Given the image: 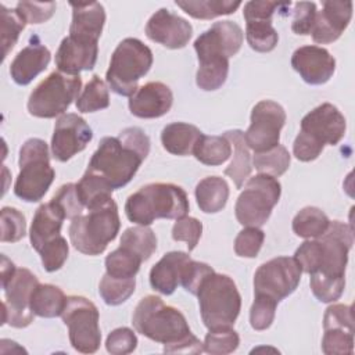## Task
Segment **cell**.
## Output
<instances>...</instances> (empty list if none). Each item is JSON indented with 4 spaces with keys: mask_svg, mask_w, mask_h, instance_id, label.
<instances>
[{
    "mask_svg": "<svg viewBox=\"0 0 355 355\" xmlns=\"http://www.w3.org/2000/svg\"><path fill=\"white\" fill-rule=\"evenodd\" d=\"M150 153V139L137 126L125 128L118 136L103 137L87 165L112 190L126 186Z\"/></svg>",
    "mask_w": 355,
    "mask_h": 355,
    "instance_id": "1",
    "label": "cell"
},
{
    "mask_svg": "<svg viewBox=\"0 0 355 355\" xmlns=\"http://www.w3.org/2000/svg\"><path fill=\"white\" fill-rule=\"evenodd\" d=\"M189 211L186 191L173 183H150L130 194L125 214L133 223L148 226L158 218L180 219Z\"/></svg>",
    "mask_w": 355,
    "mask_h": 355,
    "instance_id": "2",
    "label": "cell"
},
{
    "mask_svg": "<svg viewBox=\"0 0 355 355\" xmlns=\"http://www.w3.org/2000/svg\"><path fill=\"white\" fill-rule=\"evenodd\" d=\"M347 122L338 108L323 103L301 119V129L293 144V154L302 162L316 159L326 144L336 146L344 137Z\"/></svg>",
    "mask_w": 355,
    "mask_h": 355,
    "instance_id": "3",
    "label": "cell"
},
{
    "mask_svg": "<svg viewBox=\"0 0 355 355\" xmlns=\"http://www.w3.org/2000/svg\"><path fill=\"white\" fill-rule=\"evenodd\" d=\"M133 327L144 337L164 344V349L191 334L184 315L166 305L157 295H146L136 305L132 316Z\"/></svg>",
    "mask_w": 355,
    "mask_h": 355,
    "instance_id": "4",
    "label": "cell"
},
{
    "mask_svg": "<svg viewBox=\"0 0 355 355\" xmlns=\"http://www.w3.org/2000/svg\"><path fill=\"white\" fill-rule=\"evenodd\" d=\"M121 227L118 205L110 198L73 218L69 225L72 245L85 255H100L105 251Z\"/></svg>",
    "mask_w": 355,
    "mask_h": 355,
    "instance_id": "5",
    "label": "cell"
},
{
    "mask_svg": "<svg viewBox=\"0 0 355 355\" xmlns=\"http://www.w3.org/2000/svg\"><path fill=\"white\" fill-rule=\"evenodd\" d=\"M201 319L208 330L232 327L240 313L241 297L227 275L214 272L197 291Z\"/></svg>",
    "mask_w": 355,
    "mask_h": 355,
    "instance_id": "6",
    "label": "cell"
},
{
    "mask_svg": "<svg viewBox=\"0 0 355 355\" xmlns=\"http://www.w3.org/2000/svg\"><path fill=\"white\" fill-rule=\"evenodd\" d=\"M19 173L14 193L26 202L40 201L50 189L55 172L50 165L49 147L42 139H28L19 148Z\"/></svg>",
    "mask_w": 355,
    "mask_h": 355,
    "instance_id": "7",
    "label": "cell"
},
{
    "mask_svg": "<svg viewBox=\"0 0 355 355\" xmlns=\"http://www.w3.org/2000/svg\"><path fill=\"white\" fill-rule=\"evenodd\" d=\"M153 65V51L135 37L123 39L112 53L105 80L112 92L130 97L139 87V80Z\"/></svg>",
    "mask_w": 355,
    "mask_h": 355,
    "instance_id": "8",
    "label": "cell"
},
{
    "mask_svg": "<svg viewBox=\"0 0 355 355\" xmlns=\"http://www.w3.org/2000/svg\"><path fill=\"white\" fill-rule=\"evenodd\" d=\"M280 194L282 186L276 178L265 173L250 178L236 201V219L245 227H261L268 222Z\"/></svg>",
    "mask_w": 355,
    "mask_h": 355,
    "instance_id": "9",
    "label": "cell"
},
{
    "mask_svg": "<svg viewBox=\"0 0 355 355\" xmlns=\"http://www.w3.org/2000/svg\"><path fill=\"white\" fill-rule=\"evenodd\" d=\"M80 87L79 75L54 71L32 90L28 98V111L36 118H55L64 114L78 98Z\"/></svg>",
    "mask_w": 355,
    "mask_h": 355,
    "instance_id": "10",
    "label": "cell"
},
{
    "mask_svg": "<svg viewBox=\"0 0 355 355\" xmlns=\"http://www.w3.org/2000/svg\"><path fill=\"white\" fill-rule=\"evenodd\" d=\"M61 318L68 327L69 341L73 349L82 354H93L100 348V315L97 306L90 300L82 295L67 297Z\"/></svg>",
    "mask_w": 355,
    "mask_h": 355,
    "instance_id": "11",
    "label": "cell"
},
{
    "mask_svg": "<svg viewBox=\"0 0 355 355\" xmlns=\"http://www.w3.org/2000/svg\"><path fill=\"white\" fill-rule=\"evenodd\" d=\"M37 286V277L25 268H17L10 279L1 283L4 290L3 324L21 329L33 322L35 313L31 309V298Z\"/></svg>",
    "mask_w": 355,
    "mask_h": 355,
    "instance_id": "12",
    "label": "cell"
},
{
    "mask_svg": "<svg viewBox=\"0 0 355 355\" xmlns=\"http://www.w3.org/2000/svg\"><path fill=\"white\" fill-rule=\"evenodd\" d=\"M301 268L294 258L277 257L262 263L254 275V294L276 302L288 297L300 284Z\"/></svg>",
    "mask_w": 355,
    "mask_h": 355,
    "instance_id": "13",
    "label": "cell"
},
{
    "mask_svg": "<svg viewBox=\"0 0 355 355\" xmlns=\"http://www.w3.org/2000/svg\"><path fill=\"white\" fill-rule=\"evenodd\" d=\"M284 108L272 100L257 103L251 111V123L244 132L248 148L255 153H265L280 141V130L286 123Z\"/></svg>",
    "mask_w": 355,
    "mask_h": 355,
    "instance_id": "14",
    "label": "cell"
},
{
    "mask_svg": "<svg viewBox=\"0 0 355 355\" xmlns=\"http://www.w3.org/2000/svg\"><path fill=\"white\" fill-rule=\"evenodd\" d=\"M243 29L233 21L215 22L194 40L198 64L229 61L241 49Z\"/></svg>",
    "mask_w": 355,
    "mask_h": 355,
    "instance_id": "15",
    "label": "cell"
},
{
    "mask_svg": "<svg viewBox=\"0 0 355 355\" xmlns=\"http://www.w3.org/2000/svg\"><path fill=\"white\" fill-rule=\"evenodd\" d=\"M322 351L326 355H351L354 352L352 306L330 305L323 316Z\"/></svg>",
    "mask_w": 355,
    "mask_h": 355,
    "instance_id": "16",
    "label": "cell"
},
{
    "mask_svg": "<svg viewBox=\"0 0 355 355\" xmlns=\"http://www.w3.org/2000/svg\"><path fill=\"white\" fill-rule=\"evenodd\" d=\"M92 139V128L82 116L72 112L62 114L55 122L51 137L53 157L60 162H65L83 151Z\"/></svg>",
    "mask_w": 355,
    "mask_h": 355,
    "instance_id": "17",
    "label": "cell"
},
{
    "mask_svg": "<svg viewBox=\"0 0 355 355\" xmlns=\"http://www.w3.org/2000/svg\"><path fill=\"white\" fill-rule=\"evenodd\" d=\"M146 35L150 40L164 47L182 49L189 43L193 35V26L189 21L169 10L159 8L147 21Z\"/></svg>",
    "mask_w": 355,
    "mask_h": 355,
    "instance_id": "18",
    "label": "cell"
},
{
    "mask_svg": "<svg viewBox=\"0 0 355 355\" xmlns=\"http://www.w3.org/2000/svg\"><path fill=\"white\" fill-rule=\"evenodd\" d=\"M291 67L309 85L326 83L336 71L334 57L323 47L302 46L291 57Z\"/></svg>",
    "mask_w": 355,
    "mask_h": 355,
    "instance_id": "19",
    "label": "cell"
},
{
    "mask_svg": "<svg viewBox=\"0 0 355 355\" xmlns=\"http://www.w3.org/2000/svg\"><path fill=\"white\" fill-rule=\"evenodd\" d=\"M98 44L96 40L67 36L55 53V65L60 72L79 75L80 71L93 69L97 61Z\"/></svg>",
    "mask_w": 355,
    "mask_h": 355,
    "instance_id": "20",
    "label": "cell"
},
{
    "mask_svg": "<svg viewBox=\"0 0 355 355\" xmlns=\"http://www.w3.org/2000/svg\"><path fill=\"white\" fill-rule=\"evenodd\" d=\"M322 7L311 35L315 43L327 44L336 42L347 29L352 18V1H322Z\"/></svg>",
    "mask_w": 355,
    "mask_h": 355,
    "instance_id": "21",
    "label": "cell"
},
{
    "mask_svg": "<svg viewBox=\"0 0 355 355\" xmlns=\"http://www.w3.org/2000/svg\"><path fill=\"white\" fill-rule=\"evenodd\" d=\"M173 103L169 86L162 82H148L129 97V110L137 118L151 119L165 115Z\"/></svg>",
    "mask_w": 355,
    "mask_h": 355,
    "instance_id": "22",
    "label": "cell"
},
{
    "mask_svg": "<svg viewBox=\"0 0 355 355\" xmlns=\"http://www.w3.org/2000/svg\"><path fill=\"white\" fill-rule=\"evenodd\" d=\"M51 60L50 50L40 43H31L24 47L10 65V75L17 85H29Z\"/></svg>",
    "mask_w": 355,
    "mask_h": 355,
    "instance_id": "23",
    "label": "cell"
},
{
    "mask_svg": "<svg viewBox=\"0 0 355 355\" xmlns=\"http://www.w3.org/2000/svg\"><path fill=\"white\" fill-rule=\"evenodd\" d=\"M72 7V22L69 36L98 42L105 24V11L103 4L90 3H69Z\"/></svg>",
    "mask_w": 355,
    "mask_h": 355,
    "instance_id": "24",
    "label": "cell"
},
{
    "mask_svg": "<svg viewBox=\"0 0 355 355\" xmlns=\"http://www.w3.org/2000/svg\"><path fill=\"white\" fill-rule=\"evenodd\" d=\"M189 259L190 255L183 251H171L165 254L150 270L151 287L164 295H171L178 284H180L182 270Z\"/></svg>",
    "mask_w": 355,
    "mask_h": 355,
    "instance_id": "25",
    "label": "cell"
},
{
    "mask_svg": "<svg viewBox=\"0 0 355 355\" xmlns=\"http://www.w3.org/2000/svg\"><path fill=\"white\" fill-rule=\"evenodd\" d=\"M64 219H67L64 212L53 200L42 204L36 209L29 230V239L37 252L49 240L60 234Z\"/></svg>",
    "mask_w": 355,
    "mask_h": 355,
    "instance_id": "26",
    "label": "cell"
},
{
    "mask_svg": "<svg viewBox=\"0 0 355 355\" xmlns=\"http://www.w3.org/2000/svg\"><path fill=\"white\" fill-rule=\"evenodd\" d=\"M201 130L186 122H173L161 132L162 147L173 155L193 154V148L201 136Z\"/></svg>",
    "mask_w": 355,
    "mask_h": 355,
    "instance_id": "27",
    "label": "cell"
},
{
    "mask_svg": "<svg viewBox=\"0 0 355 355\" xmlns=\"http://www.w3.org/2000/svg\"><path fill=\"white\" fill-rule=\"evenodd\" d=\"M223 136L230 141L233 150V159L223 173L233 180L237 189H241L244 180L250 176L252 169L251 154L244 140V132H241L240 129H233L225 132Z\"/></svg>",
    "mask_w": 355,
    "mask_h": 355,
    "instance_id": "28",
    "label": "cell"
},
{
    "mask_svg": "<svg viewBox=\"0 0 355 355\" xmlns=\"http://www.w3.org/2000/svg\"><path fill=\"white\" fill-rule=\"evenodd\" d=\"M229 198V184L223 178L207 176L196 186V200L205 214L222 211Z\"/></svg>",
    "mask_w": 355,
    "mask_h": 355,
    "instance_id": "29",
    "label": "cell"
},
{
    "mask_svg": "<svg viewBox=\"0 0 355 355\" xmlns=\"http://www.w3.org/2000/svg\"><path fill=\"white\" fill-rule=\"evenodd\" d=\"M67 304L64 291L54 284H40L33 290L31 309L40 318L61 316Z\"/></svg>",
    "mask_w": 355,
    "mask_h": 355,
    "instance_id": "30",
    "label": "cell"
},
{
    "mask_svg": "<svg viewBox=\"0 0 355 355\" xmlns=\"http://www.w3.org/2000/svg\"><path fill=\"white\" fill-rule=\"evenodd\" d=\"M193 155L204 165H222L232 155V144L225 136L201 135L193 148Z\"/></svg>",
    "mask_w": 355,
    "mask_h": 355,
    "instance_id": "31",
    "label": "cell"
},
{
    "mask_svg": "<svg viewBox=\"0 0 355 355\" xmlns=\"http://www.w3.org/2000/svg\"><path fill=\"white\" fill-rule=\"evenodd\" d=\"M330 220L327 215L316 207L302 208L293 219V232L298 237L318 239L329 227Z\"/></svg>",
    "mask_w": 355,
    "mask_h": 355,
    "instance_id": "32",
    "label": "cell"
},
{
    "mask_svg": "<svg viewBox=\"0 0 355 355\" xmlns=\"http://www.w3.org/2000/svg\"><path fill=\"white\" fill-rule=\"evenodd\" d=\"M176 6L186 14L197 19H212L220 15H229L234 12L241 3L229 0H200V1H183L176 0Z\"/></svg>",
    "mask_w": 355,
    "mask_h": 355,
    "instance_id": "33",
    "label": "cell"
},
{
    "mask_svg": "<svg viewBox=\"0 0 355 355\" xmlns=\"http://www.w3.org/2000/svg\"><path fill=\"white\" fill-rule=\"evenodd\" d=\"M143 259L133 251L119 245L105 258V273L118 279H132L137 275Z\"/></svg>",
    "mask_w": 355,
    "mask_h": 355,
    "instance_id": "34",
    "label": "cell"
},
{
    "mask_svg": "<svg viewBox=\"0 0 355 355\" xmlns=\"http://www.w3.org/2000/svg\"><path fill=\"white\" fill-rule=\"evenodd\" d=\"M76 191L82 204L87 209L112 198L114 190L100 176L86 171L76 183Z\"/></svg>",
    "mask_w": 355,
    "mask_h": 355,
    "instance_id": "35",
    "label": "cell"
},
{
    "mask_svg": "<svg viewBox=\"0 0 355 355\" xmlns=\"http://www.w3.org/2000/svg\"><path fill=\"white\" fill-rule=\"evenodd\" d=\"M121 245L133 251L143 261H147L157 250L155 233L148 226L128 227L121 237Z\"/></svg>",
    "mask_w": 355,
    "mask_h": 355,
    "instance_id": "36",
    "label": "cell"
},
{
    "mask_svg": "<svg viewBox=\"0 0 355 355\" xmlns=\"http://www.w3.org/2000/svg\"><path fill=\"white\" fill-rule=\"evenodd\" d=\"M245 39L252 50L268 53L276 47L279 35L272 25V19L250 21L245 22Z\"/></svg>",
    "mask_w": 355,
    "mask_h": 355,
    "instance_id": "37",
    "label": "cell"
},
{
    "mask_svg": "<svg viewBox=\"0 0 355 355\" xmlns=\"http://www.w3.org/2000/svg\"><path fill=\"white\" fill-rule=\"evenodd\" d=\"M110 105V94L104 80L94 75L76 98V110L79 112H94Z\"/></svg>",
    "mask_w": 355,
    "mask_h": 355,
    "instance_id": "38",
    "label": "cell"
},
{
    "mask_svg": "<svg viewBox=\"0 0 355 355\" xmlns=\"http://www.w3.org/2000/svg\"><path fill=\"white\" fill-rule=\"evenodd\" d=\"M291 157L287 148L282 144H277L269 151L255 153L252 157V165L259 173H265L273 178L282 176L290 166Z\"/></svg>",
    "mask_w": 355,
    "mask_h": 355,
    "instance_id": "39",
    "label": "cell"
},
{
    "mask_svg": "<svg viewBox=\"0 0 355 355\" xmlns=\"http://www.w3.org/2000/svg\"><path fill=\"white\" fill-rule=\"evenodd\" d=\"M136 287V279H118L104 275L98 284V293L107 305H119L125 302Z\"/></svg>",
    "mask_w": 355,
    "mask_h": 355,
    "instance_id": "40",
    "label": "cell"
},
{
    "mask_svg": "<svg viewBox=\"0 0 355 355\" xmlns=\"http://www.w3.org/2000/svg\"><path fill=\"white\" fill-rule=\"evenodd\" d=\"M0 18H1V47L3 60L8 55L10 50L15 46L19 33L24 31L26 22L21 18L17 10H8L4 4H0Z\"/></svg>",
    "mask_w": 355,
    "mask_h": 355,
    "instance_id": "41",
    "label": "cell"
},
{
    "mask_svg": "<svg viewBox=\"0 0 355 355\" xmlns=\"http://www.w3.org/2000/svg\"><path fill=\"white\" fill-rule=\"evenodd\" d=\"M240 344L239 334L232 329H218L209 330L202 343L204 352L214 355H225L237 349Z\"/></svg>",
    "mask_w": 355,
    "mask_h": 355,
    "instance_id": "42",
    "label": "cell"
},
{
    "mask_svg": "<svg viewBox=\"0 0 355 355\" xmlns=\"http://www.w3.org/2000/svg\"><path fill=\"white\" fill-rule=\"evenodd\" d=\"M69 247L61 234L55 236L54 239L49 240L40 250V258H42V265L47 272H55L62 268L68 258Z\"/></svg>",
    "mask_w": 355,
    "mask_h": 355,
    "instance_id": "43",
    "label": "cell"
},
{
    "mask_svg": "<svg viewBox=\"0 0 355 355\" xmlns=\"http://www.w3.org/2000/svg\"><path fill=\"white\" fill-rule=\"evenodd\" d=\"M1 236L3 243H17L26 234V220L17 208H1Z\"/></svg>",
    "mask_w": 355,
    "mask_h": 355,
    "instance_id": "44",
    "label": "cell"
},
{
    "mask_svg": "<svg viewBox=\"0 0 355 355\" xmlns=\"http://www.w3.org/2000/svg\"><path fill=\"white\" fill-rule=\"evenodd\" d=\"M277 302L265 295H255L250 309V324L254 330H266L275 319Z\"/></svg>",
    "mask_w": 355,
    "mask_h": 355,
    "instance_id": "45",
    "label": "cell"
},
{
    "mask_svg": "<svg viewBox=\"0 0 355 355\" xmlns=\"http://www.w3.org/2000/svg\"><path fill=\"white\" fill-rule=\"evenodd\" d=\"M309 276L311 290L320 302H334L341 297L345 287V279H330L320 275Z\"/></svg>",
    "mask_w": 355,
    "mask_h": 355,
    "instance_id": "46",
    "label": "cell"
},
{
    "mask_svg": "<svg viewBox=\"0 0 355 355\" xmlns=\"http://www.w3.org/2000/svg\"><path fill=\"white\" fill-rule=\"evenodd\" d=\"M265 233L259 227L247 226L234 240V252L243 258H255L263 244Z\"/></svg>",
    "mask_w": 355,
    "mask_h": 355,
    "instance_id": "47",
    "label": "cell"
},
{
    "mask_svg": "<svg viewBox=\"0 0 355 355\" xmlns=\"http://www.w3.org/2000/svg\"><path fill=\"white\" fill-rule=\"evenodd\" d=\"M215 270L204 262H198V261H193L191 258L184 263L183 270H182V276H180V284L183 286V288L194 295H197V291L201 286V283L209 276L212 275Z\"/></svg>",
    "mask_w": 355,
    "mask_h": 355,
    "instance_id": "48",
    "label": "cell"
},
{
    "mask_svg": "<svg viewBox=\"0 0 355 355\" xmlns=\"http://www.w3.org/2000/svg\"><path fill=\"white\" fill-rule=\"evenodd\" d=\"M202 233V225L198 219L191 216H183L180 219H176L173 227H172V239L175 241H186L189 252L193 251Z\"/></svg>",
    "mask_w": 355,
    "mask_h": 355,
    "instance_id": "49",
    "label": "cell"
},
{
    "mask_svg": "<svg viewBox=\"0 0 355 355\" xmlns=\"http://www.w3.org/2000/svg\"><path fill=\"white\" fill-rule=\"evenodd\" d=\"M51 200L61 208V211L64 212L67 219L72 220L73 218L83 214L85 205L82 204V201L78 196L75 183L62 184Z\"/></svg>",
    "mask_w": 355,
    "mask_h": 355,
    "instance_id": "50",
    "label": "cell"
},
{
    "mask_svg": "<svg viewBox=\"0 0 355 355\" xmlns=\"http://www.w3.org/2000/svg\"><path fill=\"white\" fill-rule=\"evenodd\" d=\"M57 6L54 1L37 3V1H19L15 6L17 12L26 24H42L49 21Z\"/></svg>",
    "mask_w": 355,
    "mask_h": 355,
    "instance_id": "51",
    "label": "cell"
},
{
    "mask_svg": "<svg viewBox=\"0 0 355 355\" xmlns=\"http://www.w3.org/2000/svg\"><path fill=\"white\" fill-rule=\"evenodd\" d=\"M137 337L129 327H118L112 330L107 340L105 348L112 355H126L136 349Z\"/></svg>",
    "mask_w": 355,
    "mask_h": 355,
    "instance_id": "52",
    "label": "cell"
},
{
    "mask_svg": "<svg viewBox=\"0 0 355 355\" xmlns=\"http://www.w3.org/2000/svg\"><path fill=\"white\" fill-rule=\"evenodd\" d=\"M316 4L312 1H298L294 4V18L291 29L297 35H311L316 19Z\"/></svg>",
    "mask_w": 355,
    "mask_h": 355,
    "instance_id": "53",
    "label": "cell"
},
{
    "mask_svg": "<svg viewBox=\"0 0 355 355\" xmlns=\"http://www.w3.org/2000/svg\"><path fill=\"white\" fill-rule=\"evenodd\" d=\"M283 3L277 1H247L244 4V19L245 22L250 21H262V19H272L276 8L282 7Z\"/></svg>",
    "mask_w": 355,
    "mask_h": 355,
    "instance_id": "54",
    "label": "cell"
},
{
    "mask_svg": "<svg viewBox=\"0 0 355 355\" xmlns=\"http://www.w3.org/2000/svg\"><path fill=\"white\" fill-rule=\"evenodd\" d=\"M202 351H204L202 343L193 333L189 337H186L184 340L179 341L178 344L164 349V352H168V354H187V352L189 354H200Z\"/></svg>",
    "mask_w": 355,
    "mask_h": 355,
    "instance_id": "55",
    "label": "cell"
}]
</instances>
